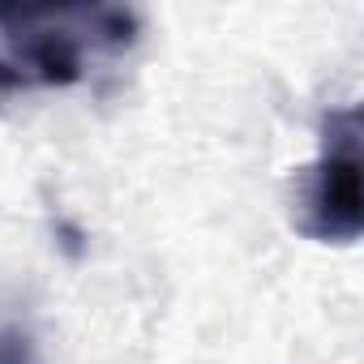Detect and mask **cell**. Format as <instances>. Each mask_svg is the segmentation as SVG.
Listing matches in <instances>:
<instances>
[{"instance_id":"obj_3","label":"cell","mask_w":364,"mask_h":364,"mask_svg":"<svg viewBox=\"0 0 364 364\" xmlns=\"http://www.w3.org/2000/svg\"><path fill=\"white\" fill-rule=\"evenodd\" d=\"M0 364H43L39 334L18 313H0Z\"/></svg>"},{"instance_id":"obj_2","label":"cell","mask_w":364,"mask_h":364,"mask_svg":"<svg viewBox=\"0 0 364 364\" xmlns=\"http://www.w3.org/2000/svg\"><path fill=\"white\" fill-rule=\"evenodd\" d=\"M291 228L317 245H355L364 232L360 206V107H330L317 133V159L304 167Z\"/></svg>"},{"instance_id":"obj_1","label":"cell","mask_w":364,"mask_h":364,"mask_svg":"<svg viewBox=\"0 0 364 364\" xmlns=\"http://www.w3.org/2000/svg\"><path fill=\"white\" fill-rule=\"evenodd\" d=\"M141 18L129 5L0 0V99L86 86L112 65H120L133 52Z\"/></svg>"}]
</instances>
